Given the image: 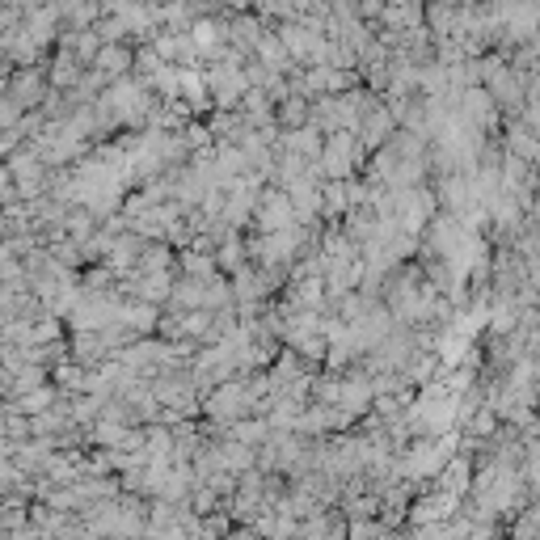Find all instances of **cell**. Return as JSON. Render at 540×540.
I'll list each match as a JSON object with an SVG mask.
<instances>
[{
	"instance_id": "cell-2",
	"label": "cell",
	"mask_w": 540,
	"mask_h": 540,
	"mask_svg": "<svg viewBox=\"0 0 540 540\" xmlns=\"http://www.w3.org/2000/svg\"><path fill=\"white\" fill-rule=\"evenodd\" d=\"M300 224L296 220V207L292 195L283 186H266L258 195V211H254V233H283V228Z\"/></svg>"
},
{
	"instance_id": "cell-3",
	"label": "cell",
	"mask_w": 540,
	"mask_h": 540,
	"mask_svg": "<svg viewBox=\"0 0 540 540\" xmlns=\"http://www.w3.org/2000/svg\"><path fill=\"white\" fill-rule=\"evenodd\" d=\"M473 477H477V465H473V456L469 452H456L448 460V469H443L431 486L443 490V494H456V498H469L473 494Z\"/></svg>"
},
{
	"instance_id": "cell-6",
	"label": "cell",
	"mask_w": 540,
	"mask_h": 540,
	"mask_svg": "<svg viewBox=\"0 0 540 540\" xmlns=\"http://www.w3.org/2000/svg\"><path fill=\"white\" fill-rule=\"evenodd\" d=\"M93 68H102L110 81H123L127 76V68H135V51L131 47H123V43H106L102 47V55L93 60Z\"/></svg>"
},
{
	"instance_id": "cell-1",
	"label": "cell",
	"mask_w": 540,
	"mask_h": 540,
	"mask_svg": "<svg viewBox=\"0 0 540 540\" xmlns=\"http://www.w3.org/2000/svg\"><path fill=\"white\" fill-rule=\"evenodd\" d=\"M368 157H372V152L363 148L359 131H330V135H325V152H321L317 169H321L325 182H351L355 169Z\"/></svg>"
},
{
	"instance_id": "cell-7",
	"label": "cell",
	"mask_w": 540,
	"mask_h": 540,
	"mask_svg": "<svg viewBox=\"0 0 540 540\" xmlns=\"http://www.w3.org/2000/svg\"><path fill=\"white\" fill-rule=\"evenodd\" d=\"M275 119H279V127H283V131H292V127H308V123H313V98H304V93H292L287 102H279Z\"/></svg>"
},
{
	"instance_id": "cell-4",
	"label": "cell",
	"mask_w": 540,
	"mask_h": 540,
	"mask_svg": "<svg viewBox=\"0 0 540 540\" xmlns=\"http://www.w3.org/2000/svg\"><path fill=\"white\" fill-rule=\"evenodd\" d=\"M401 131V123H397V114L389 110V106H376L372 114H368V119H363L359 123V140H363V148H368V152H380L384 144H389L393 140V135Z\"/></svg>"
},
{
	"instance_id": "cell-5",
	"label": "cell",
	"mask_w": 540,
	"mask_h": 540,
	"mask_svg": "<svg viewBox=\"0 0 540 540\" xmlns=\"http://www.w3.org/2000/svg\"><path fill=\"white\" fill-rule=\"evenodd\" d=\"M503 152H511V157L528 161V165H540V131L528 127L524 119H511L503 131Z\"/></svg>"
}]
</instances>
